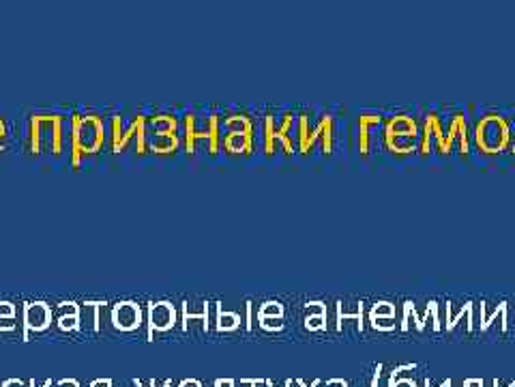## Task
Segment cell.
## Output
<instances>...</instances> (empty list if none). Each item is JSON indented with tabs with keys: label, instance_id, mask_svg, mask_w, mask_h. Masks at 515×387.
<instances>
[{
	"label": "cell",
	"instance_id": "cell-6",
	"mask_svg": "<svg viewBox=\"0 0 515 387\" xmlns=\"http://www.w3.org/2000/svg\"><path fill=\"white\" fill-rule=\"evenodd\" d=\"M179 145H181L179 134H153L151 142H149L151 151L161 153V155L176 151V149H179Z\"/></svg>",
	"mask_w": 515,
	"mask_h": 387
},
{
	"label": "cell",
	"instance_id": "cell-16",
	"mask_svg": "<svg viewBox=\"0 0 515 387\" xmlns=\"http://www.w3.org/2000/svg\"><path fill=\"white\" fill-rule=\"evenodd\" d=\"M322 138H325V153H331V145H333V136H331V119H322Z\"/></svg>",
	"mask_w": 515,
	"mask_h": 387
},
{
	"label": "cell",
	"instance_id": "cell-22",
	"mask_svg": "<svg viewBox=\"0 0 515 387\" xmlns=\"http://www.w3.org/2000/svg\"><path fill=\"white\" fill-rule=\"evenodd\" d=\"M5 142H7V136H0V151L5 149Z\"/></svg>",
	"mask_w": 515,
	"mask_h": 387
},
{
	"label": "cell",
	"instance_id": "cell-11",
	"mask_svg": "<svg viewBox=\"0 0 515 387\" xmlns=\"http://www.w3.org/2000/svg\"><path fill=\"white\" fill-rule=\"evenodd\" d=\"M144 123H146V119H144V117H138V119H136L134 123H131V125H129V129H127V132L123 134V138H121V142H119V147H116L114 151H116V153H121V151L125 149V145H127V142H129L131 138H134V136H138V132H140V127H142Z\"/></svg>",
	"mask_w": 515,
	"mask_h": 387
},
{
	"label": "cell",
	"instance_id": "cell-2",
	"mask_svg": "<svg viewBox=\"0 0 515 387\" xmlns=\"http://www.w3.org/2000/svg\"><path fill=\"white\" fill-rule=\"evenodd\" d=\"M43 149L58 155L63 151V117L58 114H37L31 121V151Z\"/></svg>",
	"mask_w": 515,
	"mask_h": 387
},
{
	"label": "cell",
	"instance_id": "cell-7",
	"mask_svg": "<svg viewBox=\"0 0 515 387\" xmlns=\"http://www.w3.org/2000/svg\"><path fill=\"white\" fill-rule=\"evenodd\" d=\"M153 134H176L179 132V123L170 114H161V117L151 119Z\"/></svg>",
	"mask_w": 515,
	"mask_h": 387
},
{
	"label": "cell",
	"instance_id": "cell-3",
	"mask_svg": "<svg viewBox=\"0 0 515 387\" xmlns=\"http://www.w3.org/2000/svg\"><path fill=\"white\" fill-rule=\"evenodd\" d=\"M142 321V310L134 301H119L112 310V323L121 332H134L136 327H140Z\"/></svg>",
	"mask_w": 515,
	"mask_h": 387
},
{
	"label": "cell",
	"instance_id": "cell-10",
	"mask_svg": "<svg viewBox=\"0 0 515 387\" xmlns=\"http://www.w3.org/2000/svg\"><path fill=\"white\" fill-rule=\"evenodd\" d=\"M370 123H380V117H361V153L363 155L370 151V142H367V138H370Z\"/></svg>",
	"mask_w": 515,
	"mask_h": 387
},
{
	"label": "cell",
	"instance_id": "cell-9",
	"mask_svg": "<svg viewBox=\"0 0 515 387\" xmlns=\"http://www.w3.org/2000/svg\"><path fill=\"white\" fill-rule=\"evenodd\" d=\"M226 127L230 134H252V123H249L247 117H230Z\"/></svg>",
	"mask_w": 515,
	"mask_h": 387
},
{
	"label": "cell",
	"instance_id": "cell-23",
	"mask_svg": "<svg viewBox=\"0 0 515 387\" xmlns=\"http://www.w3.org/2000/svg\"><path fill=\"white\" fill-rule=\"evenodd\" d=\"M95 387H110V383H95Z\"/></svg>",
	"mask_w": 515,
	"mask_h": 387
},
{
	"label": "cell",
	"instance_id": "cell-12",
	"mask_svg": "<svg viewBox=\"0 0 515 387\" xmlns=\"http://www.w3.org/2000/svg\"><path fill=\"white\" fill-rule=\"evenodd\" d=\"M217 323H219V329H234V327H237V325L241 323V319H239V314H232V312L219 310V314H217Z\"/></svg>",
	"mask_w": 515,
	"mask_h": 387
},
{
	"label": "cell",
	"instance_id": "cell-20",
	"mask_svg": "<svg viewBox=\"0 0 515 387\" xmlns=\"http://www.w3.org/2000/svg\"><path fill=\"white\" fill-rule=\"evenodd\" d=\"M16 325H13V319H0V329H5V332H9V329H13Z\"/></svg>",
	"mask_w": 515,
	"mask_h": 387
},
{
	"label": "cell",
	"instance_id": "cell-8",
	"mask_svg": "<svg viewBox=\"0 0 515 387\" xmlns=\"http://www.w3.org/2000/svg\"><path fill=\"white\" fill-rule=\"evenodd\" d=\"M226 149L234 153H249L252 151V134H228Z\"/></svg>",
	"mask_w": 515,
	"mask_h": 387
},
{
	"label": "cell",
	"instance_id": "cell-15",
	"mask_svg": "<svg viewBox=\"0 0 515 387\" xmlns=\"http://www.w3.org/2000/svg\"><path fill=\"white\" fill-rule=\"evenodd\" d=\"M123 123H121V117H114L112 119V140H114V149L119 147V142L123 138Z\"/></svg>",
	"mask_w": 515,
	"mask_h": 387
},
{
	"label": "cell",
	"instance_id": "cell-21",
	"mask_svg": "<svg viewBox=\"0 0 515 387\" xmlns=\"http://www.w3.org/2000/svg\"><path fill=\"white\" fill-rule=\"evenodd\" d=\"M0 136H7V125L3 119H0Z\"/></svg>",
	"mask_w": 515,
	"mask_h": 387
},
{
	"label": "cell",
	"instance_id": "cell-5",
	"mask_svg": "<svg viewBox=\"0 0 515 387\" xmlns=\"http://www.w3.org/2000/svg\"><path fill=\"white\" fill-rule=\"evenodd\" d=\"M174 323H176V310L170 301H157V304H151L149 308L151 336L153 332H166V329H170Z\"/></svg>",
	"mask_w": 515,
	"mask_h": 387
},
{
	"label": "cell",
	"instance_id": "cell-19",
	"mask_svg": "<svg viewBox=\"0 0 515 387\" xmlns=\"http://www.w3.org/2000/svg\"><path fill=\"white\" fill-rule=\"evenodd\" d=\"M58 327H61V329H78L80 327V317L58 319Z\"/></svg>",
	"mask_w": 515,
	"mask_h": 387
},
{
	"label": "cell",
	"instance_id": "cell-14",
	"mask_svg": "<svg viewBox=\"0 0 515 387\" xmlns=\"http://www.w3.org/2000/svg\"><path fill=\"white\" fill-rule=\"evenodd\" d=\"M58 317H80V306L76 301H63V304L58 306Z\"/></svg>",
	"mask_w": 515,
	"mask_h": 387
},
{
	"label": "cell",
	"instance_id": "cell-18",
	"mask_svg": "<svg viewBox=\"0 0 515 387\" xmlns=\"http://www.w3.org/2000/svg\"><path fill=\"white\" fill-rule=\"evenodd\" d=\"M16 317V306L11 301H0V319H13Z\"/></svg>",
	"mask_w": 515,
	"mask_h": 387
},
{
	"label": "cell",
	"instance_id": "cell-17",
	"mask_svg": "<svg viewBox=\"0 0 515 387\" xmlns=\"http://www.w3.org/2000/svg\"><path fill=\"white\" fill-rule=\"evenodd\" d=\"M267 145H264V149H267V153H273V149H275V127H273V119L269 117L267 119Z\"/></svg>",
	"mask_w": 515,
	"mask_h": 387
},
{
	"label": "cell",
	"instance_id": "cell-1",
	"mask_svg": "<svg viewBox=\"0 0 515 387\" xmlns=\"http://www.w3.org/2000/svg\"><path fill=\"white\" fill-rule=\"evenodd\" d=\"M71 164L80 166L82 155L97 153L103 147V121L95 114L71 119Z\"/></svg>",
	"mask_w": 515,
	"mask_h": 387
},
{
	"label": "cell",
	"instance_id": "cell-13",
	"mask_svg": "<svg viewBox=\"0 0 515 387\" xmlns=\"http://www.w3.org/2000/svg\"><path fill=\"white\" fill-rule=\"evenodd\" d=\"M282 312H284V308L277 304V301H267V304H264L262 308H260V319H267V317H282Z\"/></svg>",
	"mask_w": 515,
	"mask_h": 387
},
{
	"label": "cell",
	"instance_id": "cell-4",
	"mask_svg": "<svg viewBox=\"0 0 515 387\" xmlns=\"http://www.w3.org/2000/svg\"><path fill=\"white\" fill-rule=\"evenodd\" d=\"M50 321H52V310L46 301H31V304H26L24 308V329H26L24 336H28V332H33V329L35 332H43V329L50 325Z\"/></svg>",
	"mask_w": 515,
	"mask_h": 387
}]
</instances>
